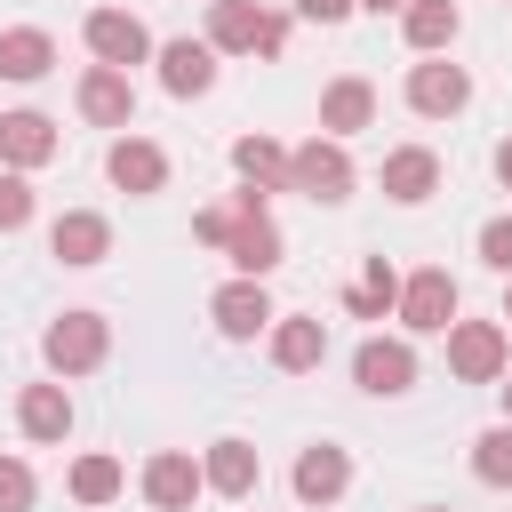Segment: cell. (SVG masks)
<instances>
[{
	"label": "cell",
	"instance_id": "6da1fadb",
	"mask_svg": "<svg viewBox=\"0 0 512 512\" xmlns=\"http://www.w3.org/2000/svg\"><path fill=\"white\" fill-rule=\"evenodd\" d=\"M208 48L216 56H280L288 48V16H272L256 0H208Z\"/></svg>",
	"mask_w": 512,
	"mask_h": 512
},
{
	"label": "cell",
	"instance_id": "7a4b0ae2",
	"mask_svg": "<svg viewBox=\"0 0 512 512\" xmlns=\"http://www.w3.org/2000/svg\"><path fill=\"white\" fill-rule=\"evenodd\" d=\"M104 352H112V320L104 312H56L48 336H40V360L56 376H88V368H104Z\"/></svg>",
	"mask_w": 512,
	"mask_h": 512
},
{
	"label": "cell",
	"instance_id": "3957f363",
	"mask_svg": "<svg viewBox=\"0 0 512 512\" xmlns=\"http://www.w3.org/2000/svg\"><path fill=\"white\" fill-rule=\"evenodd\" d=\"M288 192H304V200H320V208L352 200V152H344L336 136L296 144V152H288Z\"/></svg>",
	"mask_w": 512,
	"mask_h": 512
},
{
	"label": "cell",
	"instance_id": "277c9868",
	"mask_svg": "<svg viewBox=\"0 0 512 512\" xmlns=\"http://www.w3.org/2000/svg\"><path fill=\"white\" fill-rule=\"evenodd\" d=\"M400 320L416 336H448L456 328V280H448V264H424V272L400 280Z\"/></svg>",
	"mask_w": 512,
	"mask_h": 512
},
{
	"label": "cell",
	"instance_id": "5b68a950",
	"mask_svg": "<svg viewBox=\"0 0 512 512\" xmlns=\"http://www.w3.org/2000/svg\"><path fill=\"white\" fill-rule=\"evenodd\" d=\"M448 368H456V384H504V328L496 320H456L448 328Z\"/></svg>",
	"mask_w": 512,
	"mask_h": 512
},
{
	"label": "cell",
	"instance_id": "8992f818",
	"mask_svg": "<svg viewBox=\"0 0 512 512\" xmlns=\"http://www.w3.org/2000/svg\"><path fill=\"white\" fill-rule=\"evenodd\" d=\"M208 320L232 336V344H248V336H272V296H264V280H224L216 296H208Z\"/></svg>",
	"mask_w": 512,
	"mask_h": 512
},
{
	"label": "cell",
	"instance_id": "52a82bcc",
	"mask_svg": "<svg viewBox=\"0 0 512 512\" xmlns=\"http://www.w3.org/2000/svg\"><path fill=\"white\" fill-rule=\"evenodd\" d=\"M352 384L376 392V400H400V392L416 384V352H408L400 336H368V344L352 352Z\"/></svg>",
	"mask_w": 512,
	"mask_h": 512
},
{
	"label": "cell",
	"instance_id": "ba28073f",
	"mask_svg": "<svg viewBox=\"0 0 512 512\" xmlns=\"http://www.w3.org/2000/svg\"><path fill=\"white\" fill-rule=\"evenodd\" d=\"M80 32H88V56H96V64H112V72H128V64H144V56H152V32H144L128 8H96Z\"/></svg>",
	"mask_w": 512,
	"mask_h": 512
},
{
	"label": "cell",
	"instance_id": "9c48e42d",
	"mask_svg": "<svg viewBox=\"0 0 512 512\" xmlns=\"http://www.w3.org/2000/svg\"><path fill=\"white\" fill-rule=\"evenodd\" d=\"M472 104V72L464 64H408V112H424V120H448V112H464Z\"/></svg>",
	"mask_w": 512,
	"mask_h": 512
},
{
	"label": "cell",
	"instance_id": "30bf717a",
	"mask_svg": "<svg viewBox=\"0 0 512 512\" xmlns=\"http://www.w3.org/2000/svg\"><path fill=\"white\" fill-rule=\"evenodd\" d=\"M48 256H56V264H72V272H88V264H104V256H112V224H104L96 208H64V216L48 224Z\"/></svg>",
	"mask_w": 512,
	"mask_h": 512
},
{
	"label": "cell",
	"instance_id": "8fae6325",
	"mask_svg": "<svg viewBox=\"0 0 512 512\" xmlns=\"http://www.w3.org/2000/svg\"><path fill=\"white\" fill-rule=\"evenodd\" d=\"M64 152V136H56V120L48 112H0V168H48Z\"/></svg>",
	"mask_w": 512,
	"mask_h": 512
},
{
	"label": "cell",
	"instance_id": "7c38bea8",
	"mask_svg": "<svg viewBox=\"0 0 512 512\" xmlns=\"http://www.w3.org/2000/svg\"><path fill=\"white\" fill-rule=\"evenodd\" d=\"M200 488H208V472H200L184 448H160V456L144 464V504H152V512H192Z\"/></svg>",
	"mask_w": 512,
	"mask_h": 512
},
{
	"label": "cell",
	"instance_id": "4fadbf2b",
	"mask_svg": "<svg viewBox=\"0 0 512 512\" xmlns=\"http://www.w3.org/2000/svg\"><path fill=\"white\" fill-rule=\"evenodd\" d=\"M80 120H88V128H128V120H136V88H128V72L88 64V72H80Z\"/></svg>",
	"mask_w": 512,
	"mask_h": 512
},
{
	"label": "cell",
	"instance_id": "5bb4252c",
	"mask_svg": "<svg viewBox=\"0 0 512 512\" xmlns=\"http://www.w3.org/2000/svg\"><path fill=\"white\" fill-rule=\"evenodd\" d=\"M104 176H112L120 192H160V184H168V152H160L152 136H112Z\"/></svg>",
	"mask_w": 512,
	"mask_h": 512
},
{
	"label": "cell",
	"instance_id": "9a60e30c",
	"mask_svg": "<svg viewBox=\"0 0 512 512\" xmlns=\"http://www.w3.org/2000/svg\"><path fill=\"white\" fill-rule=\"evenodd\" d=\"M224 256L240 264V280H264V272H280V224H272L264 208H240V224H232Z\"/></svg>",
	"mask_w": 512,
	"mask_h": 512
},
{
	"label": "cell",
	"instance_id": "2e32d148",
	"mask_svg": "<svg viewBox=\"0 0 512 512\" xmlns=\"http://www.w3.org/2000/svg\"><path fill=\"white\" fill-rule=\"evenodd\" d=\"M384 192H392L400 208L432 200V192H440V152H432V144H400V152H384Z\"/></svg>",
	"mask_w": 512,
	"mask_h": 512
},
{
	"label": "cell",
	"instance_id": "e0dca14e",
	"mask_svg": "<svg viewBox=\"0 0 512 512\" xmlns=\"http://www.w3.org/2000/svg\"><path fill=\"white\" fill-rule=\"evenodd\" d=\"M328 360V320H304V312H280L272 320V368H288V376H304V368H320Z\"/></svg>",
	"mask_w": 512,
	"mask_h": 512
},
{
	"label": "cell",
	"instance_id": "ac0fdd59",
	"mask_svg": "<svg viewBox=\"0 0 512 512\" xmlns=\"http://www.w3.org/2000/svg\"><path fill=\"white\" fill-rule=\"evenodd\" d=\"M16 424H24V440L56 448V440L72 432V392H64V384H24V392H16Z\"/></svg>",
	"mask_w": 512,
	"mask_h": 512
},
{
	"label": "cell",
	"instance_id": "d6986e66",
	"mask_svg": "<svg viewBox=\"0 0 512 512\" xmlns=\"http://www.w3.org/2000/svg\"><path fill=\"white\" fill-rule=\"evenodd\" d=\"M200 472H208V488L216 496H256V480H264V456L248 448V440H208V456H200Z\"/></svg>",
	"mask_w": 512,
	"mask_h": 512
},
{
	"label": "cell",
	"instance_id": "ffe728a7",
	"mask_svg": "<svg viewBox=\"0 0 512 512\" xmlns=\"http://www.w3.org/2000/svg\"><path fill=\"white\" fill-rule=\"evenodd\" d=\"M344 488H352V456H344L336 440H312V448L296 456V496H304V504H336Z\"/></svg>",
	"mask_w": 512,
	"mask_h": 512
},
{
	"label": "cell",
	"instance_id": "44dd1931",
	"mask_svg": "<svg viewBox=\"0 0 512 512\" xmlns=\"http://www.w3.org/2000/svg\"><path fill=\"white\" fill-rule=\"evenodd\" d=\"M160 88L168 96H208L216 88V48L208 40H168L160 48Z\"/></svg>",
	"mask_w": 512,
	"mask_h": 512
},
{
	"label": "cell",
	"instance_id": "7402d4cb",
	"mask_svg": "<svg viewBox=\"0 0 512 512\" xmlns=\"http://www.w3.org/2000/svg\"><path fill=\"white\" fill-rule=\"evenodd\" d=\"M376 120V88L360 80V72H344V80H328V96H320V136H352V128H368Z\"/></svg>",
	"mask_w": 512,
	"mask_h": 512
},
{
	"label": "cell",
	"instance_id": "603a6c76",
	"mask_svg": "<svg viewBox=\"0 0 512 512\" xmlns=\"http://www.w3.org/2000/svg\"><path fill=\"white\" fill-rule=\"evenodd\" d=\"M232 168H240V192H288V152L272 144V136H240L232 144Z\"/></svg>",
	"mask_w": 512,
	"mask_h": 512
},
{
	"label": "cell",
	"instance_id": "cb8c5ba5",
	"mask_svg": "<svg viewBox=\"0 0 512 512\" xmlns=\"http://www.w3.org/2000/svg\"><path fill=\"white\" fill-rule=\"evenodd\" d=\"M48 64H56V40L40 24H8L0 32V80H48Z\"/></svg>",
	"mask_w": 512,
	"mask_h": 512
},
{
	"label": "cell",
	"instance_id": "d4e9b609",
	"mask_svg": "<svg viewBox=\"0 0 512 512\" xmlns=\"http://www.w3.org/2000/svg\"><path fill=\"white\" fill-rule=\"evenodd\" d=\"M456 0H408V16H400V32H408V48L416 56H440L448 40H456Z\"/></svg>",
	"mask_w": 512,
	"mask_h": 512
},
{
	"label": "cell",
	"instance_id": "484cf974",
	"mask_svg": "<svg viewBox=\"0 0 512 512\" xmlns=\"http://www.w3.org/2000/svg\"><path fill=\"white\" fill-rule=\"evenodd\" d=\"M344 312H352V320H384V312H400V272H392L384 256H368L360 288H344Z\"/></svg>",
	"mask_w": 512,
	"mask_h": 512
},
{
	"label": "cell",
	"instance_id": "4316f807",
	"mask_svg": "<svg viewBox=\"0 0 512 512\" xmlns=\"http://www.w3.org/2000/svg\"><path fill=\"white\" fill-rule=\"evenodd\" d=\"M64 488H72V504H112L120 488H128V472H120V456H104V448H88L72 472H64Z\"/></svg>",
	"mask_w": 512,
	"mask_h": 512
},
{
	"label": "cell",
	"instance_id": "83f0119b",
	"mask_svg": "<svg viewBox=\"0 0 512 512\" xmlns=\"http://www.w3.org/2000/svg\"><path fill=\"white\" fill-rule=\"evenodd\" d=\"M472 472H480L488 488H512V424H496V432L472 440Z\"/></svg>",
	"mask_w": 512,
	"mask_h": 512
},
{
	"label": "cell",
	"instance_id": "f1b7e54d",
	"mask_svg": "<svg viewBox=\"0 0 512 512\" xmlns=\"http://www.w3.org/2000/svg\"><path fill=\"white\" fill-rule=\"evenodd\" d=\"M32 224V184L16 168H0V232H24Z\"/></svg>",
	"mask_w": 512,
	"mask_h": 512
},
{
	"label": "cell",
	"instance_id": "f546056e",
	"mask_svg": "<svg viewBox=\"0 0 512 512\" xmlns=\"http://www.w3.org/2000/svg\"><path fill=\"white\" fill-rule=\"evenodd\" d=\"M480 264L512 280V216H488V224H480Z\"/></svg>",
	"mask_w": 512,
	"mask_h": 512
},
{
	"label": "cell",
	"instance_id": "4dcf8cb0",
	"mask_svg": "<svg viewBox=\"0 0 512 512\" xmlns=\"http://www.w3.org/2000/svg\"><path fill=\"white\" fill-rule=\"evenodd\" d=\"M0 512H32V464L0 456Z\"/></svg>",
	"mask_w": 512,
	"mask_h": 512
},
{
	"label": "cell",
	"instance_id": "1f68e13d",
	"mask_svg": "<svg viewBox=\"0 0 512 512\" xmlns=\"http://www.w3.org/2000/svg\"><path fill=\"white\" fill-rule=\"evenodd\" d=\"M232 224H240V200H232V208H200V216H192V232H200L208 248H224V240H232Z\"/></svg>",
	"mask_w": 512,
	"mask_h": 512
},
{
	"label": "cell",
	"instance_id": "d6a6232c",
	"mask_svg": "<svg viewBox=\"0 0 512 512\" xmlns=\"http://www.w3.org/2000/svg\"><path fill=\"white\" fill-rule=\"evenodd\" d=\"M352 8H360V0H296V16H304V24H344Z\"/></svg>",
	"mask_w": 512,
	"mask_h": 512
},
{
	"label": "cell",
	"instance_id": "836d02e7",
	"mask_svg": "<svg viewBox=\"0 0 512 512\" xmlns=\"http://www.w3.org/2000/svg\"><path fill=\"white\" fill-rule=\"evenodd\" d=\"M496 184H504V192H512V136H504V144H496Z\"/></svg>",
	"mask_w": 512,
	"mask_h": 512
},
{
	"label": "cell",
	"instance_id": "e575fe53",
	"mask_svg": "<svg viewBox=\"0 0 512 512\" xmlns=\"http://www.w3.org/2000/svg\"><path fill=\"white\" fill-rule=\"evenodd\" d=\"M360 8H376V16H408V0H360Z\"/></svg>",
	"mask_w": 512,
	"mask_h": 512
},
{
	"label": "cell",
	"instance_id": "d590c367",
	"mask_svg": "<svg viewBox=\"0 0 512 512\" xmlns=\"http://www.w3.org/2000/svg\"><path fill=\"white\" fill-rule=\"evenodd\" d=\"M496 392H504V424H512V376H504V384H496Z\"/></svg>",
	"mask_w": 512,
	"mask_h": 512
},
{
	"label": "cell",
	"instance_id": "8d00e7d4",
	"mask_svg": "<svg viewBox=\"0 0 512 512\" xmlns=\"http://www.w3.org/2000/svg\"><path fill=\"white\" fill-rule=\"evenodd\" d=\"M504 320H512V280H504Z\"/></svg>",
	"mask_w": 512,
	"mask_h": 512
},
{
	"label": "cell",
	"instance_id": "74e56055",
	"mask_svg": "<svg viewBox=\"0 0 512 512\" xmlns=\"http://www.w3.org/2000/svg\"><path fill=\"white\" fill-rule=\"evenodd\" d=\"M424 512H440V504H424Z\"/></svg>",
	"mask_w": 512,
	"mask_h": 512
}]
</instances>
